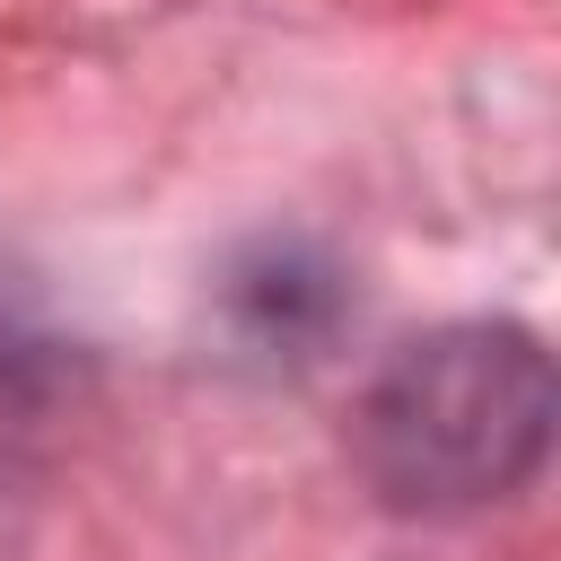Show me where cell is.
<instances>
[{"label":"cell","instance_id":"obj_1","mask_svg":"<svg viewBox=\"0 0 561 561\" xmlns=\"http://www.w3.org/2000/svg\"><path fill=\"white\" fill-rule=\"evenodd\" d=\"M552 438V359L526 324H438L359 403V473L386 508L456 517L508 500Z\"/></svg>","mask_w":561,"mask_h":561}]
</instances>
